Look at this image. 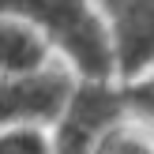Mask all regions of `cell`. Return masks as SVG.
<instances>
[{"mask_svg": "<svg viewBox=\"0 0 154 154\" xmlns=\"http://www.w3.org/2000/svg\"><path fill=\"white\" fill-rule=\"evenodd\" d=\"M132 102L139 105L143 113H150V117H154V79H150V83H143V87L135 90V94H132Z\"/></svg>", "mask_w": 154, "mask_h": 154, "instance_id": "cell-8", "label": "cell"}, {"mask_svg": "<svg viewBox=\"0 0 154 154\" xmlns=\"http://www.w3.org/2000/svg\"><path fill=\"white\" fill-rule=\"evenodd\" d=\"M117 23V53L128 75L154 60V0H105Z\"/></svg>", "mask_w": 154, "mask_h": 154, "instance_id": "cell-3", "label": "cell"}, {"mask_svg": "<svg viewBox=\"0 0 154 154\" xmlns=\"http://www.w3.org/2000/svg\"><path fill=\"white\" fill-rule=\"evenodd\" d=\"M0 154H49L42 143V135L34 132H11V135H0Z\"/></svg>", "mask_w": 154, "mask_h": 154, "instance_id": "cell-7", "label": "cell"}, {"mask_svg": "<svg viewBox=\"0 0 154 154\" xmlns=\"http://www.w3.org/2000/svg\"><path fill=\"white\" fill-rule=\"evenodd\" d=\"M98 154H154V147L147 139H135L128 132H109L98 143Z\"/></svg>", "mask_w": 154, "mask_h": 154, "instance_id": "cell-6", "label": "cell"}, {"mask_svg": "<svg viewBox=\"0 0 154 154\" xmlns=\"http://www.w3.org/2000/svg\"><path fill=\"white\" fill-rule=\"evenodd\" d=\"M68 98L64 75H34V79H0V120L11 117H53Z\"/></svg>", "mask_w": 154, "mask_h": 154, "instance_id": "cell-4", "label": "cell"}, {"mask_svg": "<svg viewBox=\"0 0 154 154\" xmlns=\"http://www.w3.org/2000/svg\"><path fill=\"white\" fill-rule=\"evenodd\" d=\"M117 113H120L117 94H109L105 87H83L72 102L64 128H60L57 150L60 154H90L94 143H102L98 135L117 120Z\"/></svg>", "mask_w": 154, "mask_h": 154, "instance_id": "cell-2", "label": "cell"}, {"mask_svg": "<svg viewBox=\"0 0 154 154\" xmlns=\"http://www.w3.org/2000/svg\"><path fill=\"white\" fill-rule=\"evenodd\" d=\"M38 64H42V42L15 23H0V68L30 72Z\"/></svg>", "mask_w": 154, "mask_h": 154, "instance_id": "cell-5", "label": "cell"}, {"mask_svg": "<svg viewBox=\"0 0 154 154\" xmlns=\"http://www.w3.org/2000/svg\"><path fill=\"white\" fill-rule=\"evenodd\" d=\"M0 11H19L42 23L87 75L109 72L105 34L98 26V19L87 11V0H0Z\"/></svg>", "mask_w": 154, "mask_h": 154, "instance_id": "cell-1", "label": "cell"}]
</instances>
